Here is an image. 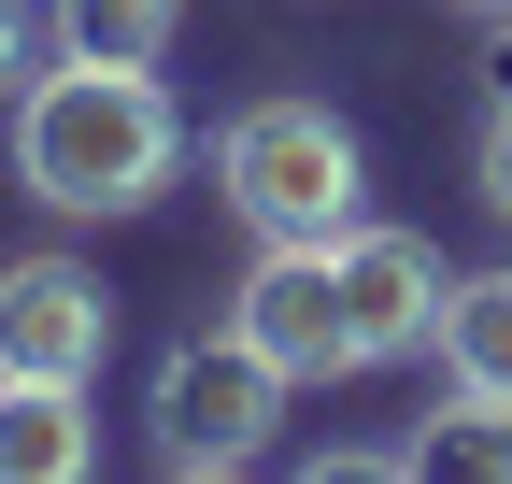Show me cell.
Listing matches in <instances>:
<instances>
[{
	"label": "cell",
	"instance_id": "6da1fadb",
	"mask_svg": "<svg viewBox=\"0 0 512 484\" xmlns=\"http://www.w3.org/2000/svg\"><path fill=\"white\" fill-rule=\"evenodd\" d=\"M185 157V114L157 72H114V57H57L15 100V186L43 214H143Z\"/></svg>",
	"mask_w": 512,
	"mask_h": 484
},
{
	"label": "cell",
	"instance_id": "7a4b0ae2",
	"mask_svg": "<svg viewBox=\"0 0 512 484\" xmlns=\"http://www.w3.org/2000/svg\"><path fill=\"white\" fill-rule=\"evenodd\" d=\"M214 186L256 242H342L370 171H356V129L328 100H242L228 143H214Z\"/></svg>",
	"mask_w": 512,
	"mask_h": 484
},
{
	"label": "cell",
	"instance_id": "3957f363",
	"mask_svg": "<svg viewBox=\"0 0 512 484\" xmlns=\"http://www.w3.org/2000/svg\"><path fill=\"white\" fill-rule=\"evenodd\" d=\"M271 428H285V371H271L242 328L157 356V442H171V470H242Z\"/></svg>",
	"mask_w": 512,
	"mask_h": 484
},
{
	"label": "cell",
	"instance_id": "277c9868",
	"mask_svg": "<svg viewBox=\"0 0 512 484\" xmlns=\"http://www.w3.org/2000/svg\"><path fill=\"white\" fill-rule=\"evenodd\" d=\"M228 328L271 356L285 385H342V371H356V328H342V271H328V242H271V257L242 271Z\"/></svg>",
	"mask_w": 512,
	"mask_h": 484
},
{
	"label": "cell",
	"instance_id": "5b68a950",
	"mask_svg": "<svg viewBox=\"0 0 512 484\" xmlns=\"http://www.w3.org/2000/svg\"><path fill=\"white\" fill-rule=\"evenodd\" d=\"M100 356H114L100 271H72V257H15L0 271V371L15 385H100Z\"/></svg>",
	"mask_w": 512,
	"mask_h": 484
},
{
	"label": "cell",
	"instance_id": "8992f818",
	"mask_svg": "<svg viewBox=\"0 0 512 484\" xmlns=\"http://www.w3.org/2000/svg\"><path fill=\"white\" fill-rule=\"evenodd\" d=\"M328 271H342V328H356V371H384V356H427L441 342V299H456V285H441V257H427V242L413 228H342L328 242Z\"/></svg>",
	"mask_w": 512,
	"mask_h": 484
},
{
	"label": "cell",
	"instance_id": "52a82bcc",
	"mask_svg": "<svg viewBox=\"0 0 512 484\" xmlns=\"http://www.w3.org/2000/svg\"><path fill=\"white\" fill-rule=\"evenodd\" d=\"M0 484H100L86 385H15V371H0Z\"/></svg>",
	"mask_w": 512,
	"mask_h": 484
},
{
	"label": "cell",
	"instance_id": "ba28073f",
	"mask_svg": "<svg viewBox=\"0 0 512 484\" xmlns=\"http://www.w3.org/2000/svg\"><path fill=\"white\" fill-rule=\"evenodd\" d=\"M399 456H413V484H512V399L456 385V413H427Z\"/></svg>",
	"mask_w": 512,
	"mask_h": 484
},
{
	"label": "cell",
	"instance_id": "9c48e42d",
	"mask_svg": "<svg viewBox=\"0 0 512 484\" xmlns=\"http://www.w3.org/2000/svg\"><path fill=\"white\" fill-rule=\"evenodd\" d=\"M441 371H456L470 399H512V271H470L456 299H441Z\"/></svg>",
	"mask_w": 512,
	"mask_h": 484
},
{
	"label": "cell",
	"instance_id": "30bf717a",
	"mask_svg": "<svg viewBox=\"0 0 512 484\" xmlns=\"http://www.w3.org/2000/svg\"><path fill=\"white\" fill-rule=\"evenodd\" d=\"M185 29V0H57V57H114V72H157Z\"/></svg>",
	"mask_w": 512,
	"mask_h": 484
},
{
	"label": "cell",
	"instance_id": "8fae6325",
	"mask_svg": "<svg viewBox=\"0 0 512 484\" xmlns=\"http://www.w3.org/2000/svg\"><path fill=\"white\" fill-rule=\"evenodd\" d=\"M299 484H413V456H356V442H342V456H313Z\"/></svg>",
	"mask_w": 512,
	"mask_h": 484
},
{
	"label": "cell",
	"instance_id": "7c38bea8",
	"mask_svg": "<svg viewBox=\"0 0 512 484\" xmlns=\"http://www.w3.org/2000/svg\"><path fill=\"white\" fill-rule=\"evenodd\" d=\"M470 171H484V200H498V214H512V100H498V114H484V157H470Z\"/></svg>",
	"mask_w": 512,
	"mask_h": 484
},
{
	"label": "cell",
	"instance_id": "4fadbf2b",
	"mask_svg": "<svg viewBox=\"0 0 512 484\" xmlns=\"http://www.w3.org/2000/svg\"><path fill=\"white\" fill-rule=\"evenodd\" d=\"M29 72V0H0V86Z\"/></svg>",
	"mask_w": 512,
	"mask_h": 484
},
{
	"label": "cell",
	"instance_id": "5bb4252c",
	"mask_svg": "<svg viewBox=\"0 0 512 484\" xmlns=\"http://www.w3.org/2000/svg\"><path fill=\"white\" fill-rule=\"evenodd\" d=\"M171 484H242V470H171Z\"/></svg>",
	"mask_w": 512,
	"mask_h": 484
},
{
	"label": "cell",
	"instance_id": "9a60e30c",
	"mask_svg": "<svg viewBox=\"0 0 512 484\" xmlns=\"http://www.w3.org/2000/svg\"><path fill=\"white\" fill-rule=\"evenodd\" d=\"M456 15H512V0H456Z\"/></svg>",
	"mask_w": 512,
	"mask_h": 484
}]
</instances>
